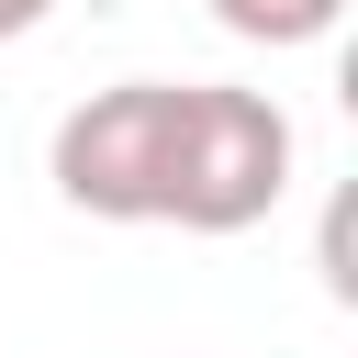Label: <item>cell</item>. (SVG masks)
Instances as JSON below:
<instances>
[{"instance_id":"6da1fadb","label":"cell","mask_w":358,"mask_h":358,"mask_svg":"<svg viewBox=\"0 0 358 358\" xmlns=\"http://www.w3.org/2000/svg\"><path fill=\"white\" fill-rule=\"evenodd\" d=\"M291 112L268 90H224V78H179V123H168V190L157 224L179 235H246L280 213L291 190Z\"/></svg>"},{"instance_id":"7a4b0ae2","label":"cell","mask_w":358,"mask_h":358,"mask_svg":"<svg viewBox=\"0 0 358 358\" xmlns=\"http://www.w3.org/2000/svg\"><path fill=\"white\" fill-rule=\"evenodd\" d=\"M168 123H179V78H123V90H90L56 145H45V179L67 213L90 224H157V190H168Z\"/></svg>"},{"instance_id":"277c9868","label":"cell","mask_w":358,"mask_h":358,"mask_svg":"<svg viewBox=\"0 0 358 358\" xmlns=\"http://www.w3.org/2000/svg\"><path fill=\"white\" fill-rule=\"evenodd\" d=\"M45 11H56V0H0V45H11V34H34Z\"/></svg>"},{"instance_id":"3957f363","label":"cell","mask_w":358,"mask_h":358,"mask_svg":"<svg viewBox=\"0 0 358 358\" xmlns=\"http://www.w3.org/2000/svg\"><path fill=\"white\" fill-rule=\"evenodd\" d=\"M213 22L235 45H324L347 22V0H213Z\"/></svg>"}]
</instances>
